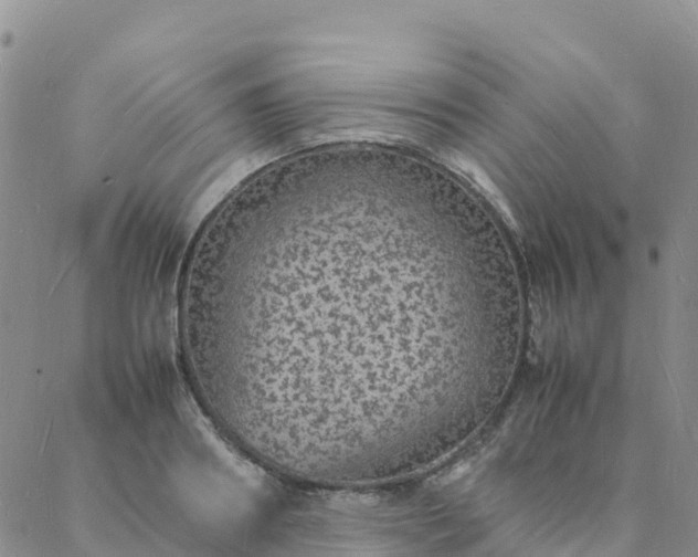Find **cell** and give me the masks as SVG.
Returning <instances> with one entry per match:
<instances>
[{"label":"cell","mask_w":698,"mask_h":557,"mask_svg":"<svg viewBox=\"0 0 698 557\" xmlns=\"http://www.w3.org/2000/svg\"><path fill=\"white\" fill-rule=\"evenodd\" d=\"M406 223L377 204L268 203L195 240L182 275L207 401L265 444H359L408 419Z\"/></svg>","instance_id":"cell-1"}]
</instances>
